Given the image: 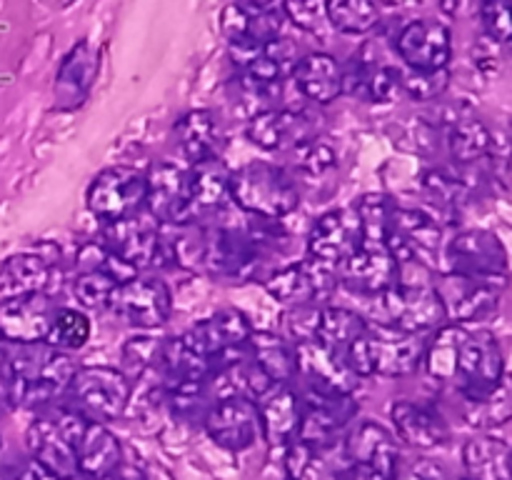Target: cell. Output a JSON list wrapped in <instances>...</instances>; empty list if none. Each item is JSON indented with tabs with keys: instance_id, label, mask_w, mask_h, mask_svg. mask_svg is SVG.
Returning a JSON list of instances; mask_svg holds the SVG:
<instances>
[{
	"instance_id": "7bdbcfd3",
	"label": "cell",
	"mask_w": 512,
	"mask_h": 480,
	"mask_svg": "<svg viewBox=\"0 0 512 480\" xmlns=\"http://www.w3.org/2000/svg\"><path fill=\"white\" fill-rule=\"evenodd\" d=\"M90 333H93V323H90V318L83 310L63 308L60 305L53 318V325L48 330L45 345H50L55 350H63V353H75V350L85 348V343L90 340Z\"/></svg>"
},
{
	"instance_id": "f907efd6",
	"label": "cell",
	"mask_w": 512,
	"mask_h": 480,
	"mask_svg": "<svg viewBox=\"0 0 512 480\" xmlns=\"http://www.w3.org/2000/svg\"><path fill=\"white\" fill-rule=\"evenodd\" d=\"M480 20L488 40L498 45L512 43V0H483Z\"/></svg>"
},
{
	"instance_id": "e575fe53",
	"label": "cell",
	"mask_w": 512,
	"mask_h": 480,
	"mask_svg": "<svg viewBox=\"0 0 512 480\" xmlns=\"http://www.w3.org/2000/svg\"><path fill=\"white\" fill-rule=\"evenodd\" d=\"M248 353L260 373L270 383H293L298 365H295V345L273 330H253L248 340Z\"/></svg>"
},
{
	"instance_id": "b9f144b4",
	"label": "cell",
	"mask_w": 512,
	"mask_h": 480,
	"mask_svg": "<svg viewBox=\"0 0 512 480\" xmlns=\"http://www.w3.org/2000/svg\"><path fill=\"white\" fill-rule=\"evenodd\" d=\"M465 420L478 430H493L512 420V375L505 373L498 388L478 403H465Z\"/></svg>"
},
{
	"instance_id": "3957f363",
	"label": "cell",
	"mask_w": 512,
	"mask_h": 480,
	"mask_svg": "<svg viewBox=\"0 0 512 480\" xmlns=\"http://www.w3.org/2000/svg\"><path fill=\"white\" fill-rule=\"evenodd\" d=\"M230 200L250 218L283 220L298 210L300 188L283 165L253 160L230 173Z\"/></svg>"
},
{
	"instance_id": "277c9868",
	"label": "cell",
	"mask_w": 512,
	"mask_h": 480,
	"mask_svg": "<svg viewBox=\"0 0 512 480\" xmlns=\"http://www.w3.org/2000/svg\"><path fill=\"white\" fill-rule=\"evenodd\" d=\"M90 418H85L70 403H55L35 413L25 428V448L30 458L40 460L45 468L53 470L63 480H78V450L80 438L88 428Z\"/></svg>"
},
{
	"instance_id": "7a4b0ae2",
	"label": "cell",
	"mask_w": 512,
	"mask_h": 480,
	"mask_svg": "<svg viewBox=\"0 0 512 480\" xmlns=\"http://www.w3.org/2000/svg\"><path fill=\"white\" fill-rule=\"evenodd\" d=\"M425 335L370 323L368 328L345 348L348 368L363 378H405L423 368Z\"/></svg>"
},
{
	"instance_id": "2e32d148",
	"label": "cell",
	"mask_w": 512,
	"mask_h": 480,
	"mask_svg": "<svg viewBox=\"0 0 512 480\" xmlns=\"http://www.w3.org/2000/svg\"><path fill=\"white\" fill-rule=\"evenodd\" d=\"M203 430L228 453H245L263 440L258 405L245 395H223L203 415Z\"/></svg>"
},
{
	"instance_id": "74e56055",
	"label": "cell",
	"mask_w": 512,
	"mask_h": 480,
	"mask_svg": "<svg viewBox=\"0 0 512 480\" xmlns=\"http://www.w3.org/2000/svg\"><path fill=\"white\" fill-rule=\"evenodd\" d=\"M468 325L445 323L438 330L428 333L423 353V368L438 383H453L455 365H458L460 345H463Z\"/></svg>"
},
{
	"instance_id": "db71d44e",
	"label": "cell",
	"mask_w": 512,
	"mask_h": 480,
	"mask_svg": "<svg viewBox=\"0 0 512 480\" xmlns=\"http://www.w3.org/2000/svg\"><path fill=\"white\" fill-rule=\"evenodd\" d=\"M3 480H63V478L55 475L50 468H45L40 460L30 458L28 455V458L18 460V463H13L8 470H5Z\"/></svg>"
},
{
	"instance_id": "44dd1931",
	"label": "cell",
	"mask_w": 512,
	"mask_h": 480,
	"mask_svg": "<svg viewBox=\"0 0 512 480\" xmlns=\"http://www.w3.org/2000/svg\"><path fill=\"white\" fill-rule=\"evenodd\" d=\"M360 243H363V225H360L355 203L325 210L323 215L315 218L308 230V238H305L310 258L320 260L330 268H338L345 258H350L360 248Z\"/></svg>"
},
{
	"instance_id": "ba28073f",
	"label": "cell",
	"mask_w": 512,
	"mask_h": 480,
	"mask_svg": "<svg viewBox=\"0 0 512 480\" xmlns=\"http://www.w3.org/2000/svg\"><path fill=\"white\" fill-rule=\"evenodd\" d=\"M253 330V323L243 310L225 308L198 320L193 328L180 335V340L185 348L203 358L213 368V373H218L220 368L248 353V340Z\"/></svg>"
},
{
	"instance_id": "8d00e7d4",
	"label": "cell",
	"mask_w": 512,
	"mask_h": 480,
	"mask_svg": "<svg viewBox=\"0 0 512 480\" xmlns=\"http://www.w3.org/2000/svg\"><path fill=\"white\" fill-rule=\"evenodd\" d=\"M450 158L458 165H475L495 153V138L488 125L478 118H455L445 133Z\"/></svg>"
},
{
	"instance_id": "52a82bcc",
	"label": "cell",
	"mask_w": 512,
	"mask_h": 480,
	"mask_svg": "<svg viewBox=\"0 0 512 480\" xmlns=\"http://www.w3.org/2000/svg\"><path fill=\"white\" fill-rule=\"evenodd\" d=\"M65 398L85 418L108 425L128 413L130 403H133V383L125 378L120 368L78 365Z\"/></svg>"
},
{
	"instance_id": "8fae6325",
	"label": "cell",
	"mask_w": 512,
	"mask_h": 480,
	"mask_svg": "<svg viewBox=\"0 0 512 480\" xmlns=\"http://www.w3.org/2000/svg\"><path fill=\"white\" fill-rule=\"evenodd\" d=\"M100 240H103V245L115 258L123 260L135 273L168 265V260H165L163 225L145 208L140 213L128 215V218L103 223V238Z\"/></svg>"
},
{
	"instance_id": "d590c367",
	"label": "cell",
	"mask_w": 512,
	"mask_h": 480,
	"mask_svg": "<svg viewBox=\"0 0 512 480\" xmlns=\"http://www.w3.org/2000/svg\"><path fill=\"white\" fill-rule=\"evenodd\" d=\"M465 480H510V448L493 435H475L463 445Z\"/></svg>"
},
{
	"instance_id": "7c38bea8",
	"label": "cell",
	"mask_w": 512,
	"mask_h": 480,
	"mask_svg": "<svg viewBox=\"0 0 512 480\" xmlns=\"http://www.w3.org/2000/svg\"><path fill=\"white\" fill-rule=\"evenodd\" d=\"M108 310L125 325L138 330L163 328L173 313V293L155 275H130L110 293Z\"/></svg>"
},
{
	"instance_id": "f546056e",
	"label": "cell",
	"mask_w": 512,
	"mask_h": 480,
	"mask_svg": "<svg viewBox=\"0 0 512 480\" xmlns=\"http://www.w3.org/2000/svg\"><path fill=\"white\" fill-rule=\"evenodd\" d=\"M260 415L263 440L270 448L283 450L298 438L300 428V393L293 383H273L255 398Z\"/></svg>"
},
{
	"instance_id": "f5cc1de1",
	"label": "cell",
	"mask_w": 512,
	"mask_h": 480,
	"mask_svg": "<svg viewBox=\"0 0 512 480\" xmlns=\"http://www.w3.org/2000/svg\"><path fill=\"white\" fill-rule=\"evenodd\" d=\"M395 480H450L448 473L435 460L418 458L413 463H400Z\"/></svg>"
},
{
	"instance_id": "f35d334b",
	"label": "cell",
	"mask_w": 512,
	"mask_h": 480,
	"mask_svg": "<svg viewBox=\"0 0 512 480\" xmlns=\"http://www.w3.org/2000/svg\"><path fill=\"white\" fill-rule=\"evenodd\" d=\"M368 328V318L360 310L345 308V305H323L320 308V325L315 338L328 348L345 353L350 343Z\"/></svg>"
},
{
	"instance_id": "60d3db41",
	"label": "cell",
	"mask_w": 512,
	"mask_h": 480,
	"mask_svg": "<svg viewBox=\"0 0 512 480\" xmlns=\"http://www.w3.org/2000/svg\"><path fill=\"white\" fill-rule=\"evenodd\" d=\"M328 25L340 35H368L380 25L378 0H325Z\"/></svg>"
},
{
	"instance_id": "ee69618b",
	"label": "cell",
	"mask_w": 512,
	"mask_h": 480,
	"mask_svg": "<svg viewBox=\"0 0 512 480\" xmlns=\"http://www.w3.org/2000/svg\"><path fill=\"white\" fill-rule=\"evenodd\" d=\"M120 280L115 278L108 270L98 268H83L75 270V275L70 278V293L78 300L80 308L85 310H108L110 293L118 285Z\"/></svg>"
},
{
	"instance_id": "ab89813d",
	"label": "cell",
	"mask_w": 512,
	"mask_h": 480,
	"mask_svg": "<svg viewBox=\"0 0 512 480\" xmlns=\"http://www.w3.org/2000/svg\"><path fill=\"white\" fill-rule=\"evenodd\" d=\"M165 338H158L150 330L125 340L123 353H120V370L130 383H143L150 375H158L160 355H163Z\"/></svg>"
},
{
	"instance_id": "4316f807",
	"label": "cell",
	"mask_w": 512,
	"mask_h": 480,
	"mask_svg": "<svg viewBox=\"0 0 512 480\" xmlns=\"http://www.w3.org/2000/svg\"><path fill=\"white\" fill-rule=\"evenodd\" d=\"M358 415V400L350 393H300V428L303 440H340L345 438Z\"/></svg>"
},
{
	"instance_id": "9c48e42d",
	"label": "cell",
	"mask_w": 512,
	"mask_h": 480,
	"mask_svg": "<svg viewBox=\"0 0 512 480\" xmlns=\"http://www.w3.org/2000/svg\"><path fill=\"white\" fill-rule=\"evenodd\" d=\"M433 288L443 303L445 320L468 325L495 313L508 290V275H463L443 270Z\"/></svg>"
},
{
	"instance_id": "7dc6e473",
	"label": "cell",
	"mask_w": 512,
	"mask_h": 480,
	"mask_svg": "<svg viewBox=\"0 0 512 480\" xmlns=\"http://www.w3.org/2000/svg\"><path fill=\"white\" fill-rule=\"evenodd\" d=\"M423 190L438 208L455 210L468 198V183L463 175L445 168H433L423 175Z\"/></svg>"
},
{
	"instance_id": "603a6c76",
	"label": "cell",
	"mask_w": 512,
	"mask_h": 480,
	"mask_svg": "<svg viewBox=\"0 0 512 480\" xmlns=\"http://www.w3.org/2000/svg\"><path fill=\"white\" fill-rule=\"evenodd\" d=\"M63 283V263L58 248L50 253L43 250H23L13 253L0 263V300L28 293H50Z\"/></svg>"
},
{
	"instance_id": "6f0895ef",
	"label": "cell",
	"mask_w": 512,
	"mask_h": 480,
	"mask_svg": "<svg viewBox=\"0 0 512 480\" xmlns=\"http://www.w3.org/2000/svg\"><path fill=\"white\" fill-rule=\"evenodd\" d=\"M43 3L48 5V8H53V10H65V8H70L75 0H43Z\"/></svg>"
},
{
	"instance_id": "4fadbf2b",
	"label": "cell",
	"mask_w": 512,
	"mask_h": 480,
	"mask_svg": "<svg viewBox=\"0 0 512 480\" xmlns=\"http://www.w3.org/2000/svg\"><path fill=\"white\" fill-rule=\"evenodd\" d=\"M345 453L353 463L358 480H395L403 450H400L398 435L383 423L375 420H360L348 428L343 438Z\"/></svg>"
},
{
	"instance_id": "5bb4252c",
	"label": "cell",
	"mask_w": 512,
	"mask_h": 480,
	"mask_svg": "<svg viewBox=\"0 0 512 480\" xmlns=\"http://www.w3.org/2000/svg\"><path fill=\"white\" fill-rule=\"evenodd\" d=\"M85 205L100 223L140 213L145 208V173L128 165L103 168L90 180Z\"/></svg>"
},
{
	"instance_id": "f1b7e54d",
	"label": "cell",
	"mask_w": 512,
	"mask_h": 480,
	"mask_svg": "<svg viewBox=\"0 0 512 480\" xmlns=\"http://www.w3.org/2000/svg\"><path fill=\"white\" fill-rule=\"evenodd\" d=\"M390 423L400 443L415 450L443 448L450 440V425L443 413L418 400H395L390 405Z\"/></svg>"
},
{
	"instance_id": "4dcf8cb0",
	"label": "cell",
	"mask_w": 512,
	"mask_h": 480,
	"mask_svg": "<svg viewBox=\"0 0 512 480\" xmlns=\"http://www.w3.org/2000/svg\"><path fill=\"white\" fill-rule=\"evenodd\" d=\"M75 460H78V480H105L123 468L125 453L108 425L90 420L75 450Z\"/></svg>"
},
{
	"instance_id": "83f0119b",
	"label": "cell",
	"mask_w": 512,
	"mask_h": 480,
	"mask_svg": "<svg viewBox=\"0 0 512 480\" xmlns=\"http://www.w3.org/2000/svg\"><path fill=\"white\" fill-rule=\"evenodd\" d=\"M100 70V50L88 38L78 40L60 60L53 83L55 110H78L88 100Z\"/></svg>"
},
{
	"instance_id": "680465c9",
	"label": "cell",
	"mask_w": 512,
	"mask_h": 480,
	"mask_svg": "<svg viewBox=\"0 0 512 480\" xmlns=\"http://www.w3.org/2000/svg\"><path fill=\"white\" fill-rule=\"evenodd\" d=\"M510 480H512V448H510Z\"/></svg>"
},
{
	"instance_id": "681fc988",
	"label": "cell",
	"mask_w": 512,
	"mask_h": 480,
	"mask_svg": "<svg viewBox=\"0 0 512 480\" xmlns=\"http://www.w3.org/2000/svg\"><path fill=\"white\" fill-rule=\"evenodd\" d=\"M283 13L295 28L308 35H323L330 28L325 0H283Z\"/></svg>"
},
{
	"instance_id": "6da1fadb",
	"label": "cell",
	"mask_w": 512,
	"mask_h": 480,
	"mask_svg": "<svg viewBox=\"0 0 512 480\" xmlns=\"http://www.w3.org/2000/svg\"><path fill=\"white\" fill-rule=\"evenodd\" d=\"M78 363L73 355L45 343L10 345L0 350V383L10 405L43 410L65 398Z\"/></svg>"
},
{
	"instance_id": "9f6ffc18",
	"label": "cell",
	"mask_w": 512,
	"mask_h": 480,
	"mask_svg": "<svg viewBox=\"0 0 512 480\" xmlns=\"http://www.w3.org/2000/svg\"><path fill=\"white\" fill-rule=\"evenodd\" d=\"M383 5H395V8H415V5H425L430 0H378Z\"/></svg>"
},
{
	"instance_id": "cb8c5ba5",
	"label": "cell",
	"mask_w": 512,
	"mask_h": 480,
	"mask_svg": "<svg viewBox=\"0 0 512 480\" xmlns=\"http://www.w3.org/2000/svg\"><path fill=\"white\" fill-rule=\"evenodd\" d=\"M60 305L50 293H28L0 300V343H45Z\"/></svg>"
},
{
	"instance_id": "d4e9b609",
	"label": "cell",
	"mask_w": 512,
	"mask_h": 480,
	"mask_svg": "<svg viewBox=\"0 0 512 480\" xmlns=\"http://www.w3.org/2000/svg\"><path fill=\"white\" fill-rule=\"evenodd\" d=\"M295 345V365L300 378L305 383V390L315 393H350L355 395L360 378L348 368L343 355L338 350L328 348L318 338L300 340Z\"/></svg>"
},
{
	"instance_id": "f6af8a7d",
	"label": "cell",
	"mask_w": 512,
	"mask_h": 480,
	"mask_svg": "<svg viewBox=\"0 0 512 480\" xmlns=\"http://www.w3.org/2000/svg\"><path fill=\"white\" fill-rule=\"evenodd\" d=\"M288 153L293 170H298V173L303 175H313V178L328 173V170L335 168V163H338V150L333 148V143H330L323 133L313 135V138H308L305 143L295 145Z\"/></svg>"
},
{
	"instance_id": "bcb514c9",
	"label": "cell",
	"mask_w": 512,
	"mask_h": 480,
	"mask_svg": "<svg viewBox=\"0 0 512 480\" xmlns=\"http://www.w3.org/2000/svg\"><path fill=\"white\" fill-rule=\"evenodd\" d=\"M395 205L398 203L385 193H368L355 203L360 215V225H363V240H370V243H385V235H388Z\"/></svg>"
},
{
	"instance_id": "816d5d0a",
	"label": "cell",
	"mask_w": 512,
	"mask_h": 480,
	"mask_svg": "<svg viewBox=\"0 0 512 480\" xmlns=\"http://www.w3.org/2000/svg\"><path fill=\"white\" fill-rule=\"evenodd\" d=\"M320 308H323V305H298V308H288V313H285L283 318V325L290 343L313 340L315 335H318Z\"/></svg>"
},
{
	"instance_id": "c3c4849f",
	"label": "cell",
	"mask_w": 512,
	"mask_h": 480,
	"mask_svg": "<svg viewBox=\"0 0 512 480\" xmlns=\"http://www.w3.org/2000/svg\"><path fill=\"white\" fill-rule=\"evenodd\" d=\"M450 85V70H413L405 68L400 70V93L408 95L410 100L418 103H430L438 100L440 95L448 90Z\"/></svg>"
},
{
	"instance_id": "d6986e66",
	"label": "cell",
	"mask_w": 512,
	"mask_h": 480,
	"mask_svg": "<svg viewBox=\"0 0 512 480\" xmlns=\"http://www.w3.org/2000/svg\"><path fill=\"white\" fill-rule=\"evenodd\" d=\"M320 133V123L303 108H265L248 118L245 138L265 153H288Z\"/></svg>"
},
{
	"instance_id": "91938a15",
	"label": "cell",
	"mask_w": 512,
	"mask_h": 480,
	"mask_svg": "<svg viewBox=\"0 0 512 480\" xmlns=\"http://www.w3.org/2000/svg\"><path fill=\"white\" fill-rule=\"evenodd\" d=\"M510 48H512V43H510Z\"/></svg>"
},
{
	"instance_id": "9a60e30c",
	"label": "cell",
	"mask_w": 512,
	"mask_h": 480,
	"mask_svg": "<svg viewBox=\"0 0 512 480\" xmlns=\"http://www.w3.org/2000/svg\"><path fill=\"white\" fill-rule=\"evenodd\" d=\"M263 288L285 308H298V305H318V300H328L340 288V283L335 268L308 255L298 263L275 268L263 280Z\"/></svg>"
},
{
	"instance_id": "ffe728a7",
	"label": "cell",
	"mask_w": 512,
	"mask_h": 480,
	"mask_svg": "<svg viewBox=\"0 0 512 480\" xmlns=\"http://www.w3.org/2000/svg\"><path fill=\"white\" fill-rule=\"evenodd\" d=\"M288 480H358L340 440H290L283 448Z\"/></svg>"
},
{
	"instance_id": "7402d4cb",
	"label": "cell",
	"mask_w": 512,
	"mask_h": 480,
	"mask_svg": "<svg viewBox=\"0 0 512 480\" xmlns=\"http://www.w3.org/2000/svg\"><path fill=\"white\" fill-rule=\"evenodd\" d=\"M335 273H338L340 288L358 295V298H370V295L393 288L403 270H400V263L393 258L388 245L363 240L360 248L335 268Z\"/></svg>"
},
{
	"instance_id": "5b68a950",
	"label": "cell",
	"mask_w": 512,
	"mask_h": 480,
	"mask_svg": "<svg viewBox=\"0 0 512 480\" xmlns=\"http://www.w3.org/2000/svg\"><path fill=\"white\" fill-rule=\"evenodd\" d=\"M360 300H365V318L370 323L388 325V328L425 335L448 323L443 303L433 285L428 283L400 278L393 288Z\"/></svg>"
},
{
	"instance_id": "1f68e13d",
	"label": "cell",
	"mask_w": 512,
	"mask_h": 480,
	"mask_svg": "<svg viewBox=\"0 0 512 480\" xmlns=\"http://www.w3.org/2000/svg\"><path fill=\"white\" fill-rule=\"evenodd\" d=\"M175 138L190 165L220 158L225 148V133L218 113L208 108L188 110L175 123Z\"/></svg>"
},
{
	"instance_id": "30bf717a",
	"label": "cell",
	"mask_w": 512,
	"mask_h": 480,
	"mask_svg": "<svg viewBox=\"0 0 512 480\" xmlns=\"http://www.w3.org/2000/svg\"><path fill=\"white\" fill-rule=\"evenodd\" d=\"M505 375V358L500 343L490 330H470L465 333L463 345L455 365L453 385L458 388L463 403H478L493 393Z\"/></svg>"
},
{
	"instance_id": "d6a6232c",
	"label": "cell",
	"mask_w": 512,
	"mask_h": 480,
	"mask_svg": "<svg viewBox=\"0 0 512 480\" xmlns=\"http://www.w3.org/2000/svg\"><path fill=\"white\" fill-rule=\"evenodd\" d=\"M290 83L313 105H330L343 95V65L328 53H305Z\"/></svg>"
},
{
	"instance_id": "484cf974",
	"label": "cell",
	"mask_w": 512,
	"mask_h": 480,
	"mask_svg": "<svg viewBox=\"0 0 512 480\" xmlns=\"http://www.w3.org/2000/svg\"><path fill=\"white\" fill-rule=\"evenodd\" d=\"M405 68L443 70L453 58V33L435 18H418L405 25L393 43Z\"/></svg>"
},
{
	"instance_id": "e0dca14e",
	"label": "cell",
	"mask_w": 512,
	"mask_h": 480,
	"mask_svg": "<svg viewBox=\"0 0 512 480\" xmlns=\"http://www.w3.org/2000/svg\"><path fill=\"white\" fill-rule=\"evenodd\" d=\"M508 275V250L503 240L485 228H465L445 240L440 273Z\"/></svg>"
},
{
	"instance_id": "8992f818",
	"label": "cell",
	"mask_w": 512,
	"mask_h": 480,
	"mask_svg": "<svg viewBox=\"0 0 512 480\" xmlns=\"http://www.w3.org/2000/svg\"><path fill=\"white\" fill-rule=\"evenodd\" d=\"M445 230L433 213L423 208L395 205L385 245L400 268L440 270L443 265Z\"/></svg>"
},
{
	"instance_id": "ac0fdd59",
	"label": "cell",
	"mask_w": 512,
	"mask_h": 480,
	"mask_svg": "<svg viewBox=\"0 0 512 480\" xmlns=\"http://www.w3.org/2000/svg\"><path fill=\"white\" fill-rule=\"evenodd\" d=\"M145 210L160 225L190 220V168L175 160H155L145 170Z\"/></svg>"
},
{
	"instance_id": "11a10c76",
	"label": "cell",
	"mask_w": 512,
	"mask_h": 480,
	"mask_svg": "<svg viewBox=\"0 0 512 480\" xmlns=\"http://www.w3.org/2000/svg\"><path fill=\"white\" fill-rule=\"evenodd\" d=\"M438 3H440V8H443L448 15H458L460 8H463L468 0H438Z\"/></svg>"
},
{
	"instance_id": "836d02e7",
	"label": "cell",
	"mask_w": 512,
	"mask_h": 480,
	"mask_svg": "<svg viewBox=\"0 0 512 480\" xmlns=\"http://www.w3.org/2000/svg\"><path fill=\"white\" fill-rule=\"evenodd\" d=\"M230 173L223 158L190 165V220H213L230 200Z\"/></svg>"
}]
</instances>
